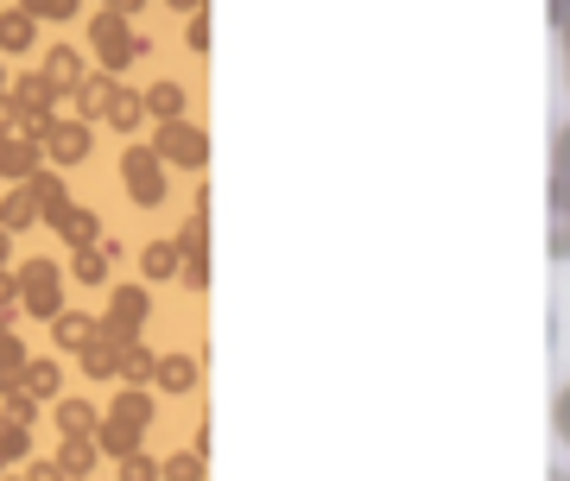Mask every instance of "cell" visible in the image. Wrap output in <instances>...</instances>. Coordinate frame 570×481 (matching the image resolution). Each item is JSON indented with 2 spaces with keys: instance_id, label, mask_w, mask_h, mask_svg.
<instances>
[{
  "instance_id": "1",
  "label": "cell",
  "mask_w": 570,
  "mask_h": 481,
  "mask_svg": "<svg viewBox=\"0 0 570 481\" xmlns=\"http://www.w3.org/2000/svg\"><path fill=\"white\" fill-rule=\"evenodd\" d=\"M146 424H153V393H140V386H127V393H115V405H108L102 431H96V443L102 450H115V457H134L146 438Z\"/></svg>"
},
{
  "instance_id": "2",
  "label": "cell",
  "mask_w": 570,
  "mask_h": 481,
  "mask_svg": "<svg viewBox=\"0 0 570 481\" xmlns=\"http://www.w3.org/2000/svg\"><path fill=\"white\" fill-rule=\"evenodd\" d=\"M89 51H96V63H102L108 77H121L134 58H146V39L134 32V20H127L121 7H108V13H96V26H89Z\"/></svg>"
},
{
  "instance_id": "3",
  "label": "cell",
  "mask_w": 570,
  "mask_h": 481,
  "mask_svg": "<svg viewBox=\"0 0 570 481\" xmlns=\"http://www.w3.org/2000/svg\"><path fill=\"white\" fill-rule=\"evenodd\" d=\"M13 292H20V311H32V317H45V323H58V317H63V273H58L51 261L20 266Z\"/></svg>"
},
{
  "instance_id": "4",
  "label": "cell",
  "mask_w": 570,
  "mask_h": 481,
  "mask_svg": "<svg viewBox=\"0 0 570 481\" xmlns=\"http://www.w3.org/2000/svg\"><path fill=\"white\" fill-rule=\"evenodd\" d=\"M121 184H127V197L140 203V209L165 203V159H159V146H127V153H121Z\"/></svg>"
},
{
  "instance_id": "5",
  "label": "cell",
  "mask_w": 570,
  "mask_h": 481,
  "mask_svg": "<svg viewBox=\"0 0 570 481\" xmlns=\"http://www.w3.org/2000/svg\"><path fill=\"white\" fill-rule=\"evenodd\" d=\"M146 317H153V292H140V285H121V292L108 298L102 336H115V342H140Z\"/></svg>"
},
{
  "instance_id": "6",
  "label": "cell",
  "mask_w": 570,
  "mask_h": 481,
  "mask_svg": "<svg viewBox=\"0 0 570 481\" xmlns=\"http://www.w3.org/2000/svg\"><path fill=\"white\" fill-rule=\"evenodd\" d=\"M159 159L165 165H184V171H204V159H209L204 127H190V120H165V127H159Z\"/></svg>"
},
{
  "instance_id": "7",
  "label": "cell",
  "mask_w": 570,
  "mask_h": 481,
  "mask_svg": "<svg viewBox=\"0 0 570 481\" xmlns=\"http://www.w3.org/2000/svg\"><path fill=\"white\" fill-rule=\"evenodd\" d=\"M45 140V153H51V159L58 165H77V159H89V120H51V127H45L39 134Z\"/></svg>"
},
{
  "instance_id": "8",
  "label": "cell",
  "mask_w": 570,
  "mask_h": 481,
  "mask_svg": "<svg viewBox=\"0 0 570 481\" xmlns=\"http://www.w3.org/2000/svg\"><path fill=\"white\" fill-rule=\"evenodd\" d=\"M51 101H58V89H51L45 77L13 82V108H20V120L32 127V134H45V127H51Z\"/></svg>"
},
{
  "instance_id": "9",
  "label": "cell",
  "mask_w": 570,
  "mask_h": 481,
  "mask_svg": "<svg viewBox=\"0 0 570 481\" xmlns=\"http://www.w3.org/2000/svg\"><path fill=\"white\" fill-rule=\"evenodd\" d=\"M546 209H551V261H570V184L551 178Z\"/></svg>"
},
{
  "instance_id": "10",
  "label": "cell",
  "mask_w": 570,
  "mask_h": 481,
  "mask_svg": "<svg viewBox=\"0 0 570 481\" xmlns=\"http://www.w3.org/2000/svg\"><path fill=\"white\" fill-rule=\"evenodd\" d=\"M39 165V140H20V134H0V178H32Z\"/></svg>"
},
{
  "instance_id": "11",
  "label": "cell",
  "mask_w": 570,
  "mask_h": 481,
  "mask_svg": "<svg viewBox=\"0 0 570 481\" xmlns=\"http://www.w3.org/2000/svg\"><path fill=\"white\" fill-rule=\"evenodd\" d=\"M45 82H51V89H82V58L77 51H70V45H58V51H51V58H45Z\"/></svg>"
},
{
  "instance_id": "12",
  "label": "cell",
  "mask_w": 570,
  "mask_h": 481,
  "mask_svg": "<svg viewBox=\"0 0 570 481\" xmlns=\"http://www.w3.org/2000/svg\"><path fill=\"white\" fill-rule=\"evenodd\" d=\"M77 96H82V120H96V115H108V108H115V96H121V82H115V77L102 70V77H82V89H77Z\"/></svg>"
},
{
  "instance_id": "13",
  "label": "cell",
  "mask_w": 570,
  "mask_h": 481,
  "mask_svg": "<svg viewBox=\"0 0 570 481\" xmlns=\"http://www.w3.org/2000/svg\"><path fill=\"white\" fill-rule=\"evenodd\" d=\"M26 367H32V361H26V349L7 336V330H0V393H20V386H26Z\"/></svg>"
},
{
  "instance_id": "14",
  "label": "cell",
  "mask_w": 570,
  "mask_h": 481,
  "mask_svg": "<svg viewBox=\"0 0 570 481\" xmlns=\"http://www.w3.org/2000/svg\"><path fill=\"white\" fill-rule=\"evenodd\" d=\"M32 222H39V197H32V184H20L13 197L0 203V228L13 235V228H32Z\"/></svg>"
},
{
  "instance_id": "15",
  "label": "cell",
  "mask_w": 570,
  "mask_h": 481,
  "mask_svg": "<svg viewBox=\"0 0 570 481\" xmlns=\"http://www.w3.org/2000/svg\"><path fill=\"white\" fill-rule=\"evenodd\" d=\"M115 374H121L127 386H140L146 374H159V355H153V349H140V342H121V361H115Z\"/></svg>"
},
{
  "instance_id": "16",
  "label": "cell",
  "mask_w": 570,
  "mask_h": 481,
  "mask_svg": "<svg viewBox=\"0 0 570 481\" xmlns=\"http://www.w3.org/2000/svg\"><path fill=\"white\" fill-rule=\"evenodd\" d=\"M153 381H159L165 393H190V386H197V361L190 355H159V374H153Z\"/></svg>"
},
{
  "instance_id": "17",
  "label": "cell",
  "mask_w": 570,
  "mask_h": 481,
  "mask_svg": "<svg viewBox=\"0 0 570 481\" xmlns=\"http://www.w3.org/2000/svg\"><path fill=\"white\" fill-rule=\"evenodd\" d=\"M140 266H146V279H171V273L184 266V247L178 240H153V247L140 254Z\"/></svg>"
},
{
  "instance_id": "18",
  "label": "cell",
  "mask_w": 570,
  "mask_h": 481,
  "mask_svg": "<svg viewBox=\"0 0 570 481\" xmlns=\"http://www.w3.org/2000/svg\"><path fill=\"white\" fill-rule=\"evenodd\" d=\"M26 184H32V197H39V216L58 222L63 209H70V197H63V178H51V171H32Z\"/></svg>"
},
{
  "instance_id": "19",
  "label": "cell",
  "mask_w": 570,
  "mask_h": 481,
  "mask_svg": "<svg viewBox=\"0 0 570 481\" xmlns=\"http://www.w3.org/2000/svg\"><path fill=\"white\" fill-rule=\"evenodd\" d=\"M58 424H63V438H96V431H102L96 405H82V400H63L58 405Z\"/></svg>"
},
{
  "instance_id": "20",
  "label": "cell",
  "mask_w": 570,
  "mask_h": 481,
  "mask_svg": "<svg viewBox=\"0 0 570 481\" xmlns=\"http://www.w3.org/2000/svg\"><path fill=\"white\" fill-rule=\"evenodd\" d=\"M51 330H58V342H63V349H70V355H82V342H96V336H102V323L77 317V311H63V317L51 323Z\"/></svg>"
},
{
  "instance_id": "21",
  "label": "cell",
  "mask_w": 570,
  "mask_h": 481,
  "mask_svg": "<svg viewBox=\"0 0 570 481\" xmlns=\"http://www.w3.org/2000/svg\"><path fill=\"white\" fill-rule=\"evenodd\" d=\"M108 261H115V247H102V240H89V247H77V261H70V273H77L82 285H96L108 273Z\"/></svg>"
},
{
  "instance_id": "22",
  "label": "cell",
  "mask_w": 570,
  "mask_h": 481,
  "mask_svg": "<svg viewBox=\"0 0 570 481\" xmlns=\"http://www.w3.org/2000/svg\"><path fill=\"white\" fill-rule=\"evenodd\" d=\"M146 115L184 120V89H178V82H153V89H146Z\"/></svg>"
},
{
  "instance_id": "23",
  "label": "cell",
  "mask_w": 570,
  "mask_h": 481,
  "mask_svg": "<svg viewBox=\"0 0 570 481\" xmlns=\"http://www.w3.org/2000/svg\"><path fill=\"white\" fill-rule=\"evenodd\" d=\"M32 26L39 20H32L26 7L20 13H7V20H0V51H32Z\"/></svg>"
},
{
  "instance_id": "24",
  "label": "cell",
  "mask_w": 570,
  "mask_h": 481,
  "mask_svg": "<svg viewBox=\"0 0 570 481\" xmlns=\"http://www.w3.org/2000/svg\"><path fill=\"white\" fill-rule=\"evenodd\" d=\"M96 450H102L96 438H70V443H63V457H58V469H63V475H89Z\"/></svg>"
},
{
  "instance_id": "25",
  "label": "cell",
  "mask_w": 570,
  "mask_h": 481,
  "mask_svg": "<svg viewBox=\"0 0 570 481\" xmlns=\"http://www.w3.org/2000/svg\"><path fill=\"white\" fill-rule=\"evenodd\" d=\"M58 228H63L70 240H77V247H89V240H102V222L89 216V209H63V216H58Z\"/></svg>"
},
{
  "instance_id": "26",
  "label": "cell",
  "mask_w": 570,
  "mask_h": 481,
  "mask_svg": "<svg viewBox=\"0 0 570 481\" xmlns=\"http://www.w3.org/2000/svg\"><path fill=\"white\" fill-rule=\"evenodd\" d=\"M26 438H32V424H20V419H0V469H7V462H20Z\"/></svg>"
},
{
  "instance_id": "27",
  "label": "cell",
  "mask_w": 570,
  "mask_h": 481,
  "mask_svg": "<svg viewBox=\"0 0 570 481\" xmlns=\"http://www.w3.org/2000/svg\"><path fill=\"white\" fill-rule=\"evenodd\" d=\"M26 393H32V400L58 393V361H32V367H26Z\"/></svg>"
},
{
  "instance_id": "28",
  "label": "cell",
  "mask_w": 570,
  "mask_h": 481,
  "mask_svg": "<svg viewBox=\"0 0 570 481\" xmlns=\"http://www.w3.org/2000/svg\"><path fill=\"white\" fill-rule=\"evenodd\" d=\"M165 481H204V450H190V457L178 450V457L165 462Z\"/></svg>"
},
{
  "instance_id": "29",
  "label": "cell",
  "mask_w": 570,
  "mask_h": 481,
  "mask_svg": "<svg viewBox=\"0 0 570 481\" xmlns=\"http://www.w3.org/2000/svg\"><path fill=\"white\" fill-rule=\"evenodd\" d=\"M26 13H32V20H70V13H77L82 0H20Z\"/></svg>"
},
{
  "instance_id": "30",
  "label": "cell",
  "mask_w": 570,
  "mask_h": 481,
  "mask_svg": "<svg viewBox=\"0 0 570 481\" xmlns=\"http://www.w3.org/2000/svg\"><path fill=\"white\" fill-rule=\"evenodd\" d=\"M140 115H146V101L134 96V89H121V96H115V108H108V120H115V127H134Z\"/></svg>"
},
{
  "instance_id": "31",
  "label": "cell",
  "mask_w": 570,
  "mask_h": 481,
  "mask_svg": "<svg viewBox=\"0 0 570 481\" xmlns=\"http://www.w3.org/2000/svg\"><path fill=\"white\" fill-rule=\"evenodd\" d=\"M551 178L570 184V120L558 127V140H551Z\"/></svg>"
},
{
  "instance_id": "32",
  "label": "cell",
  "mask_w": 570,
  "mask_h": 481,
  "mask_svg": "<svg viewBox=\"0 0 570 481\" xmlns=\"http://www.w3.org/2000/svg\"><path fill=\"white\" fill-rule=\"evenodd\" d=\"M165 469L153 457H140V450H134V457H121V481H159Z\"/></svg>"
},
{
  "instance_id": "33",
  "label": "cell",
  "mask_w": 570,
  "mask_h": 481,
  "mask_svg": "<svg viewBox=\"0 0 570 481\" xmlns=\"http://www.w3.org/2000/svg\"><path fill=\"white\" fill-rule=\"evenodd\" d=\"M551 424H558V438L570 443V386L558 393V405H551Z\"/></svg>"
},
{
  "instance_id": "34",
  "label": "cell",
  "mask_w": 570,
  "mask_h": 481,
  "mask_svg": "<svg viewBox=\"0 0 570 481\" xmlns=\"http://www.w3.org/2000/svg\"><path fill=\"white\" fill-rule=\"evenodd\" d=\"M190 51H209V20L204 13H190Z\"/></svg>"
},
{
  "instance_id": "35",
  "label": "cell",
  "mask_w": 570,
  "mask_h": 481,
  "mask_svg": "<svg viewBox=\"0 0 570 481\" xmlns=\"http://www.w3.org/2000/svg\"><path fill=\"white\" fill-rule=\"evenodd\" d=\"M546 13H551V26L564 32V26H570V0H546Z\"/></svg>"
},
{
  "instance_id": "36",
  "label": "cell",
  "mask_w": 570,
  "mask_h": 481,
  "mask_svg": "<svg viewBox=\"0 0 570 481\" xmlns=\"http://www.w3.org/2000/svg\"><path fill=\"white\" fill-rule=\"evenodd\" d=\"M171 7H178V13H184V7H190V13H204V0H171Z\"/></svg>"
},
{
  "instance_id": "37",
  "label": "cell",
  "mask_w": 570,
  "mask_h": 481,
  "mask_svg": "<svg viewBox=\"0 0 570 481\" xmlns=\"http://www.w3.org/2000/svg\"><path fill=\"white\" fill-rule=\"evenodd\" d=\"M558 39H564V77H570V26H564V32H558Z\"/></svg>"
},
{
  "instance_id": "38",
  "label": "cell",
  "mask_w": 570,
  "mask_h": 481,
  "mask_svg": "<svg viewBox=\"0 0 570 481\" xmlns=\"http://www.w3.org/2000/svg\"><path fill=\"white\" fill-rule=\"evenodd\" d=\"M0 261H7V228H0Z\"/></svg>"
},
{
  "instance_id": "39",
  "label": "cell",
  "mask_w": 570,
  "mask_h": 481,
  "mask_svg": "<svg viewBox=\"0 0 570 481\" xmlns=\"http://www.w3.org/2000/svg\"><path fill=\"white\" fill-rule=\"evenodd\" d=\"M108 7H121V13H127V0H108Z\"/></svg>"
},
{
  "instance_id": "40",
  "label": "cell",
  "mask_w": 570,
  "mask_h": 481,
  "mask_svg": "<svg viewBox=\"0 0 570 481\" xmlns=\"http://www.w3.org/2000/svg\"><path fill=\"white\" fill-rule=\"evenodd\" d=\"M551 481H570V475H551Z\"/></svg>"
},
{
  "instance_id": "41",
  "label": "cell",
  "mask_w": 570,
  "mask_h": 481,
  "mask_svg": "<svg viewBox=\"0 0 570 481\" xmlns=\"http://www.w3.org/2000/svg\"><path fill=\"white\" fill-rule=\"evenodd\" d=\"M127 7H140V0H127Z\"/></svg>"
},
{
  "instance_id": "42",
  "label": "cell",
  "mask_w": 570,
  "mask_h": 481,
  "mask_svg": "<svg viewBox=\"0 0 570 481\" xmlns=\"http://www.w3.org/2000/svg\"><path fill=\"white\" fill-rule=\"evenodd\" d=\"M70 481H77V475H70ZM82 481H89V475H82Z\"/></svg>"
}]
</instances>
